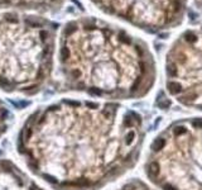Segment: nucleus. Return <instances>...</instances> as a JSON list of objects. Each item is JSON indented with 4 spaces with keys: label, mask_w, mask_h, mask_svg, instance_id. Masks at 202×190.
<instances>
[{
    "label": "nucleus",
    "mask_w": 202,
    "mask_h": 190,
    "mask_svg": "<svg viewBox=\"0 0 202 190\" xmlns=\"http://www.w3.org/2000/svg\"><path fill=\"white\" fill-rule=\"evenodd\" d=\"M135 112L113 103L62 99L34 110L20 127L17 151L55 190H99L135 161Z\"/></svg>",
    "instance_id": "f257e3e1"
},
{
    "label": "nucleus",
    "mask_w": 202,
    "mask_h": 190,
    "mask_svg": "<svg viewBox=\"0 0 202 190\" xmlns=\"http://www.w3.org/2000/svg\"><path fill=\"white\" fill-rule=\"evenodd\" d=\"M58 66L67 90L96 98L143 93L149 73L145 50L124 30L81 18L67 23L60 39Z\"/></svg>",
    "instance_id": "f03ea898"
},
{
    "label": "nucleus",
    "mask_w": 202,
    "mask_h": 190,
    "mask_svg": "<svg viewBox=\"0 0 202 190\" xmlns=\"http://www.w3.org/2000/svg\"><path fill=\"white\" fill-rule=\"evenodd\" d=\"M56 51L53 24L35 15L0 13V89L35 95L52 76Z\"/></svg>",
    "instance_id": "7ed1b4c3"
},
{
    "label": "nucleus",
    "mask_w": 202,
    "mask_h": 190,
    "mask_svg": "<svg viewBox=\"0 0 202 190\" xmlns=\"http://www.w3.org/2000/svg\"><path fill=\"white\" fill-rule=\"evenodd\" d=\"M105 13L139 23L152 22L158 17L162 0H92Z\"/></svg>",
    "instance_id": "20e7f679"
},
{
    "label": "nucleus",
    "mask_w": 202,
    "mask_h": 190,
    "mask_svg": "<svg viewBox=\"0 0 202 190\" xmlns=\"http://www.w3.org/2000/svg\"><path fill=\"white\" fill-rule=\"evenodd\" d=\"M0 190H46L17 163L0 158Z\"/></svg>",
    "instance_id": "39448f33"
},
{
    "label": "nucleus",
    "mask_w": 202,
    "mask_h": 190,
    "mask_svg": "<svg viewBox=\"0 0 202 190\" xmlns=\"http://www.w3.org/2000/svg\"><path fill=\"white\" fill-rule=\"evenodd\" d=\"M65 3V0H0V8H17L27 10H47L56 9Z\"/></svg>",
    "instance_id": "423d86ee"
},
{
    "label": "nucleus",
    "mask_w": 202,
    "mask_h": 190,
    "mask_svg": "<svg viewBox=\"0 0 202 190\" xmlns=\"http://www.w3.org/2000/svg\"><path fill=\"white\" fill-rule=\"evenodd\" d=\"M12 122V114L4 102L0 100V138L7 133V131Z\"/></svg>",
    "instance_id": "0eeeda50"
},
{
    "label": "nucleus",
    "mask_w": 202,
    "mask_h": 190,
    "mask_svg": "<svg viewBox=\"0 0 202 190\" xmlns=\"http://www.w3.org/2000/svg\"><path fill=\"white\" fill-rule=\"evenodd\" d=\"M164 147H166V140H164L163 137H158V138H156L153 141L150 148L154 154H158V152H161Z\"/></svg>",
    "instance_id": "6e6552de"
},
{
    "label": "nucleus",
    "mask_w": 202,
    "mask_h": 190,
    "mask_svg": "<svg viewBox=\"0 0 202 190\" xmlns=\"http://www.w3.org/2000/svg\"><path fill=\"white\" fill-rule=\"evenodd\" d=\"M167 89H168V91L171 94H178V93L182 91V86H181V84H178L176 81H169L167 84Z\"/></svg>",
    "instance_id": "1a4fd4ad"
},
{
    "label": "nucleus",
    "mask_w": 202,
    "mask_h": 190,
    "mask_svg": "<svg viewBox=\"0 0 202 190\" xmlns=\"http://www.w3.org/2000/svg\"><path fill=\"white\" fill-rule=\"evenodd\" d=\"M196 96H197V95L196 94H192V93H189V94H186V95H183V96H181L178 100L181 103H189V102H192V100H195L196 99Z\"/></svg>",
    "instance_id": "9d476101"
},
{
    "label": "nucleus",
    "mask_w": 202,
    "mask_h": 190,
    "mask_svg": "<svg viewBox=\"0 0 202 190\" xmlns=\"http://www.w3.org/2000/svg\"><path fill=\"white\" fill-rule=\"evenodd\" d=\"M167 73H168V76H171V77L177 76V67L174 63H169L167 66Z\"/></svg>",
    "instance_id": "9b49d317"
},
{
    "label": "nucleus",
    "mask_w": 202,
    "mask_h": 190,
    "mask_svg": "<svg viewBox=\"0 0 202 190\" xmlns=\"http://www.w3.org/2000/svg\"><path fill=\"white\" fill-rule=\"evenodd\" d=\"M184 133H186V128L183 125H177V127H174L173 128V134L176 137H178L181 134H184Z\"/></svg>",
    "instance_id": "f8f14e48"
},
{
    "label": "nucleus",
    "mask_w": 202,
    "mask_h": 190,
    "mask_svg": "<svg viewBox=\"0 0 202 190\" xmlns=\"http://www.w3.org/2000/svg\"><path fill=\"white\" fill-rule=\"evenodd\" d=\"M184 38H186V41H188V42H196V41H197V37H196V34L191 33V32H187V33L184 34Z\"/></svg>",
    "instance_id": "ddd939ff"
},
{
    "label": "nucleus",
    "mask_w": 202,
    "mask_h": 190,
    "mask_svg": "<svg viewBox=\"0 0 202 190\" xmlns=\"http://www.w3.org/2000/svg\"><path fill=\"white\" fill-rule=\"evenodd\" d=\"M192 127L197 129H202V119H195L192 122Z\"/></svg>",
    "instance_id": "4468645a"
},
{
    "label": "nucleus",
    "mask_w": 202,
    "mask_h": 190,
    "mask_svg": "<svg viewBox=\"0 0 202 190\" xmlns=\"http://www.w3.org/2000/svg\"><path fill=\"white\" fill-rule=\"evenodd\" d=\"M163 190H177L172 184H163Z\"/></svg>",
    "instance_id": "2eb2a0df"
},
{
    "label": "nucleus",
    "mask_w": 202,
    "mask_h": 190,
    "mask_svg": "<svg viewBox=\"0 0 202 190\" xmlns=\"http://www.w3.org/2000/svg\"><path fill=\"white\" fill-rule=\"evenodd\" d=\"M169 105H171V102H169V100H164L163 103L159 104V107H161V108H168Z\"/></svg>",
    "instance_id": "dca6fc26"
}]
</instances>
